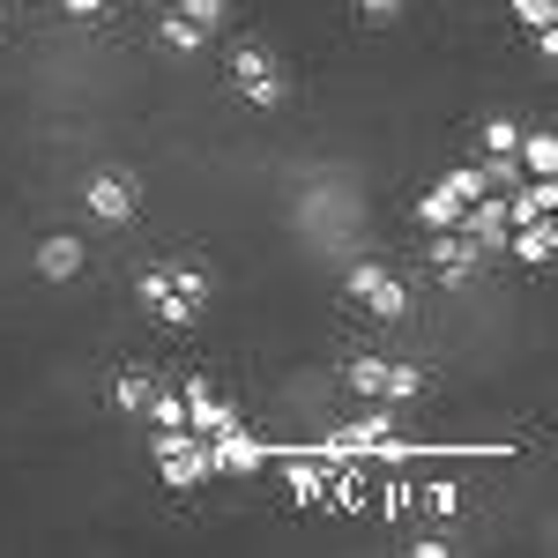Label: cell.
<instances>
[{
	"mask_svg": "<svg viewBox=\"0 0 558 558\" xmlns=\"http://www.w3.org/2000/svg\"><path fill=\"white\" fill-rule=\"evenodd\" d=\"M231 89L254 105V112H283V97H291V83H283V60L268 52V45H254V38H239L231 45Z\"/></svg>",
	"mask_w": 558,
	"mask_h": 558,
	"instance_id": "cell-1",
	"label": "cell"
},
{
	"mask_svg": "<svg viewBox=\"0 0 558 558\" xmlns=\"http://www.w3.org/2000/svg\"><path fill=\"white\" fill-rule=\"evenodd\" d=\"M343 299L357 305V313H373V320H402V313H410L402 276L380 268V260H357V268H350V276H343Z\"/></svg>",
	"mask_w": 558,
	"mask_h": 558,
	"instance_id": "cell-2",
	"label": "cell"
},
{
	"mask_svg": "<svg viewBox=\"0 0 558 558\" xmlns=\"http://www.w3.org/2000/svg\"><path fill=\"white\" fill-rule=\"evenodd\" d=\"M134 202H142V194H134V179H128V172H97V179H83V209L97 216V223H128Z\"/></svg>",
	"mask_w": 558,
	"mask_h": 558,
	"instance_id": "cell-3",
	"label": "cell"
},
{
	"mask_svg": "<svg viewBox=\"0 0 558 558\" xmlns=\"http://www.w3.org/2000/svg\"><path fill=\"white\" fill-rule=\"evenodd\" d=\"M165 283H172L179 328H194V320H202V305H209V268H202V260H165Z\"/></svg>",
	"mask_w": 558,
	"mask_h": 558,
	"instance_id": "cell-4",
	"label": "cell"
},
{
	"mask_svg": "<svg viewBox=\"0 0 558 558\" xmlns=\"http://www.w3.org/2000/svg\"><path fill=\"white\" fill-rule=\"evenodd\" d=\"M507 254H514L521 268H551V254H558V231H551V216H529V223H507Z\"/></svg>",
	"mask_w": 558,
	"mask_h": 558,
	"instance_id": "cell-5",
	"label": "cell"
},
{
	"mask_svg": "<svg viewBox=\"0 0 558 558\" xmlns=\"http://www.w3.org/2000/svg\"><path fill=\"white\" fill-rule=\"evenodd\" d=\"M476 254H484V246H476L470 231H439V239H432V268H439V283H470Z\"/></svg>",
	"mask_w": 558,
	"mask_h": 558,
	"instance_id": "cell-6",
	"label": "cell"
},
{
	"mask_svg": "<svg viewBox=\"0 0 558 558\" xmlns=\"http://www.w3.org/2000/svg\"><path fill=\"white\" fill-rule=\"evenodd\" d=\"M31 268H38L45 283H75V276H83V239H68V231H52V239H38V254H31Z\"/></svg>",
	"mask_w": 558,
	"mask_h": 558,
	"instance_id": "cell-7",
	"label": "cell"
},
{
	"mask_svg": "<svg viewBox=\"0 0 558 558\" xmlns=\"http://www.w3.org/2000/svg\"><path fill=\"white\" fill-rule=\"evenodd\" d=\"M514 165H521L529 179H551V172H558V134H551V128H521Z\"/></svg>",
	"mask_w": 558,
	"mask_h": 558,
	"instance_id": "cell-8",
	"label": "cell"
},
{
	"mask_svg": "<svg viewBox=\"0 0 558 558\" xmlns=\"http://www.w3.org/2000/svg\"><path fill=\"white\" fill-rule=\"evenodd\" d=\"M179 402H186V425L202 432V439H209V432H223V425H231V410L216 402V387H209V380H194V387H186V395H179Z\"/></svg>",
	"mask_w": 558,
	"mask_h": 558,
	"instance_id": "cell-9",
	"label": "cell"
},
{
	"mask_svg": "<svg viewBox=\"0 0 558 558\" xmlns=\"http://www.w3.org/2000/svg\"><path fill=\"white\" fill-rule=\"evenodd\" d=\"M254 462H260L254 439H246V432H239V417H231V425L216 432V447H209V470H239V476H246Z\"/></svg>",
	"mask_w": 558,
	"mask_h": 558,
	"instance_id": "cell-10",
	"label": "cell"
},
{
	"mask_svg": "<svg viewBox=\"0 0 558 558\" xmlns=\"http://www.w3.org/2000/svg\"><path fill=\"white\" fill-rule=\"evenodd\" d=\"M551 202H558V186H551V179H536V186H514L499 209H507V223H529V216H551Z\"/></svg>",
	"mask_w": 558,
	"mask_h": 558,
	"instance_id": "cell-11",
	"label": "cell"
},
{
	"mask_svg": "<svg viewBox=\"0 0 558 558\" xmlns=\"http://www.w3.org/2000/svg\"><path fill=\"white\" fill-rule=\"evenodd\" d=\"M476 142H484V157H514L521 120H507V112H492V120H476Z\"/></svg>",
	"mask_w": 558,
	"mask_h": 558,
	"instance_id": "cell-12",
	"label": "cell"
},
{
	"mask_svg": "<svg viewBox=\"0 0 558 558\" xmlns=\"http://www.w3.org/2000/svg\"><path fill=\"white\" fill-rule=\"evenodd\" d=\"M462 209H470V202H462V194H447V186H432L425 202H417V216H425L432 231H454V223H462Z\"/></svg>",
	"mask_w": 558,
	"mask_h": 558,
	"instance_id": "cell-13",
	"label": "cell"
},
{
	"mask_svg": "<svg viewBox=\"0 0 558 558\" xmlns=\"http://www.w3.org/2000/svg\"><path fill=\"white\" fill-rule=\"evenodd\" d=\"M157 38L172 45V52H202V45H209V31H202V23H186L179 8H165V23H157Z\"/></svg>",
	"mask_w": 558,
	"mask_h": 558,
	"instance_id": "cell-14",
	"label": "cell"
},
{
	"mask_svg": "<svg viewBox=\"0 0 558 558\" xmlns=\"http://www.w3.org/2000/svg\"><path fill=\"white\" fill-rule=\"evenodd\" d=\"M149 373H120V380H112V410H120V417H142V410H149Z\"/></svg>",
	"mask_w": 558,
	"mask_h": 558,
	"instance_id": "cell-15",
	"label": "cell"
},
{
	"mask_svg": "<svg viewBox=\"0 0 558 558\" xmlns=\"http://www.w3.org/2000/svg\"><path fill=\"white\" fill-rule=\"evenodd\" d=\"M380 395H387V402H417V395H425V365H387Z\"/></svg>",
	"mask_w": 558,
	"mask_h": 558,
	"instance_id": "cell-16",
	"label": "cell"
},
{
	"mask_svg": "<svg viewBox=\"0 0 558 558\" xmlns=\"http://www.w3.org/2000/svg\"><path fill=\"white\" fill-rule=\"evenodd\" d=\"M172 8H179V15H186V23H202L209 38H216V31H223V15H231V0H172Z\"/></svg>",
	"mask_w": 558,
	"mask_h": 558,
	"instance_id": "cell-17",
	"label": "cell"
},
{
	"mask_svg": "<svg viewBox=\"0 0 558 558\" xmlns=\"http://www.w3.org/2000/svg\"><path fill=\"white\" fill-rule=\"evenodd\" d=\"M343 373H350V387H357V395H380V373H387V357H373V350H357V357H350Z\"/></svg>",
	"mask_w": 558,
	"mask_h": 558,
	"instance_id": "cell-18",
	"label": "cell"
},
{
	"mask_svg": "<svg viewBox=\"0 0 558 558\" xmlns=\"http://www.w3.org/2000/svg\"><path fill=\"white\" fill-rule=\"evenodd\" d=\"M149 425H186V402H179L172 387H149V410H142Z\"/></svg>",
	"mask_w": 558,
	"mask_h": 558,
	"instance_id": "cell-19",
	"label": "cell"
},
{
	"mask_svg": "<svg viewBox=\"0 0 558 558\" xmlns=\"http://www.w3.org/2000/svg\"><path fill=\"white\" fill-rule=\"evenodd\" d=\"M402 8H410V0H350V15H357V23H373V31L402 23Z\"/></svg>",
	"mask_w": 558,
	"mask_h": 558,
	"instance_id": "cell-20",
	"label": "cell"
},
{
	"mask_svg": "<svg viewBox=\"0 0 558 558\" xmlns=\"http://www.w3.org/2000/svg\"><path fill=\"white\" fill-rule=\"evenodd\" d=\"M439 186H447V194H462V202H476V194H484V165H454Z\"/></svg>",
	"mask_w": 558,
	"mask_h": 558,
	"instance_id": "cell-21",
	"label": "cell"
},
{
	"mask_svg": "<svg viewBox=\"0 0 558 558\" xmlns=\"http://www.w3.org/2000/svg\"><path fill=\"white\" fill-rule=\"evenodd\" d=\"M425 507H432V514H439V521H447V514H462V492H454V476H432Z\"/></svg>",
	"mask_w": 558,
	"mask_h": 558,
	"instance_id": "cell-22",
	"label": "cell"
},
{
	"mask_svg": "<svg viewBox=\"0 0 558 558\" xmlns=\"http://www.w3.org/2000/svg\"><path fill=\"white\" fill-rule=\"evenodd\" d=\"M507 8H514L521 31H536V23H558V0H507Z\"/></svg>",
	"mask_w": 558,
	"mask_h": 558,
	"instance_id": "cell-23",
	"label": "cell"
},
{
	"mask_svg": "<svg viewBox=\"0 0 558 558\" xmlns=\"http://www.w3.org/2000/svg\"><path fill=\"white\" fill-rule=\"evenodd\" d=\"M387 439V410H373V417H365V425L350 432V447H380Z\"/></svg>",
	"mask_w": 558,
	"mask_h": 558,
	"instance_id": "cell-24",
	"label": "cell"
},
{
	"mask_svg": "<svg viewBox=\"0 0 558 558\" xmlns=\"http://www.w3.org/2000/svg\"><path fill=\"white\" fill-rule=\"evenodd\" d=\"M291 499H320V470H291Z\"/></svg>",
	"mask_w": 558,
	"mask_h": 558,
	"instance_id": "cell-25",
	"label": "cell"
}]
</instances>
